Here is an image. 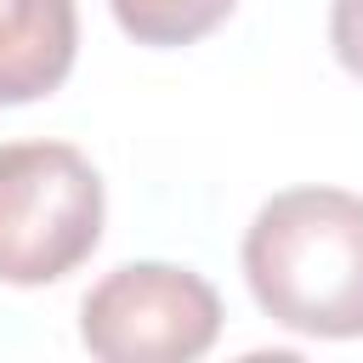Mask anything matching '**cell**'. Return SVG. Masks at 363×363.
Wrapping results in <instances>:
<instances>
[{
  "label": "cell",
  "mask_w": 363,
  "mask_h": 363,
  "mask_svg": "<svg viewBox=\"0 0 363 363\" xmlns=\"http://www.w3.org/2000/svg\"><path fill=\"white\" fill-rule=\"evenodd\" d=\"M255 306L318 340L363 335V199L346 187H289L244 233Z\"/></svg>",
  "instance_id": "1"
},
{
  "label": "cell",
  "mask_w": 363,
  "mask_h": 363,
  "mask_svg": "<svg viewBox=\"0 0 363 363\" xmlns=\"http://www.w3.org/2000/svg\"><path fill=\"white\" fill-rule=\"evenodd\" d=\"M102 176L68 142H0V284L68 278L102 238Z\"/></svg>",
  "instance_id": "2"
},
{
  "label": "cell",
  "mask_w": 363,
  "mask_h": 363,
  "mask_svg": "<svg viewBox=\"0 0 363 363\" xmlns=\"http://www.w3.org/2000/svg\"><path fill=\"white\" fill-rule=\"evenodd\" d=\"M221 335V301L193 267L130 261L79 301V340L102 363H193Z\"/></svg>",
  "instance_id": "3"
},
{
  "label": "cell",
  "mask_w": 363,
  "mask_h": 363,
  "mask_svg": "<svg viewBox=\"0 0 363 363\" xmlns=\"http://www.w3.org/2000/svg\"><path fill=\"white\" fill-rule=\"evenodd\" d=\"M79 51L74 0H0V108L51 96Z\"/></svg>",
  "instance_id": "4"
},
{
  "label": "cell",
  "mask_w": 363,
  "mask_h": 363,
  "mask_svg": "<svg viewBox=\"0 0 363 363\" xmlns=\"http://www.w3.org/2000/svg\"><path fill=\"white\" fill-rule=\"evenodd\" d=\"M136 45H193L233 17L238 0H108Z\"/></svg>",
  "instance_id": "5"
},
{
  "label": "cell",
  "mask_w": 363,
  "mask_h": 363,
  "mask_svg": "<svg viewBox=\"0 0 363 363\" xmlns=\"http://www.w3.org/2000/svg\"><path fill=\"white\" fill-rule=\"evenodd\" d=\"M329 45H335L340 68L363 79V0H335V11H329Z\"/></svg>",
  "instance_id": "6"
}]
</instances>
